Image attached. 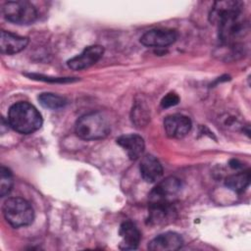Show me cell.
I'll list each match as a JSON object with an SVG mask.
<instances>
[{
    "instance_id": "obj_13",
    "label": "cell",
    "mask_w": 251,
    "mask_h": 251,
    "mask_svg": "<svg viewBox=\"0 0 251 251\" xmlns=\"http://www.w3.org/2000/svg\"><path fill=\"white\" fill-rule=\"evenodd\" d=\"M117 143L126 152L130 160L139 158L145 148L143 138L138 134H125L117 138Z\"/></svg>"
},
{
    "instance_id": "obj_19",
    "label": "cell",
    "mask_w": 251,
    "mask_h": 251,
    "mask_svg": "<svg viewBox=\"0 0 251 251\" xmlns=\"http://www.w3.org/2000/svg\"><path fill=\"white\" fill-rule=\"evenodd\" d=\"M178 102H179L178 95L174 92H170L166 96L163 97V99L161 101V106L163 108H169V107L176 105Z\"/></svg>"
},
{
    "instance_id": "obj_3",
    "label": "cell",
    "mask_w": 251,
    "mask_h": 251,
    "mask_svg": "<svg viewBox=\"0 0 251 251\" xmlns=\"http://www.w3.org/2000/svg\"><path fill=\"white\" fill-rule=\"evenodd\" d=\"M75 129L76 135L83 140H98L109 134L111 126L103 113L91 112L76 121Z\"/></svg>"
},
{
    "instance_id": "obj_1",
    "label": "cell",
    "mask_w": 251,
    "mask_h": 251,
    "mask_svg": "<svg viewBox=\"0 0 251 251\" xmlns=\"http://www.w3.org/2000/svg\"><path fill=\"white\" fill-rule=\"evenodd\" d=\"M210 21L218 25L219 37L228 45H236L248 33V23L238 1H218L210 12Z\"/></svg>"
},
{
    "instance_id": "obj_10",
    "label": "cell",
    "mask_w": 251,
    "mask_h": 251,
    "mask_svg": "<svg viewBox=\"0 0 251 251\" xmlns=\"http://www.w3.org/2000/svg\"><path fill=\"white\" fill-rule=\"evenodd\" d=\"M182 245L183 239L178 233L167 231L153 238L148 244V249L151 251H175L180 249Z\"/></svg>"
},
{
    "instance_id": "obj_20",
    "label": "cell",
    "mask_w": 251,
    "mask_h": 251,
    "mask_svg": "<svg viewBox=\"0 0 251 251\" xmlns=\"http://www.w3.org/2000/svg\"><path fill=\"white\" fill-rule=\"evenodd\" d=\"M230 167L233 168V169H238V168H241V164H238V161L237 160H231L230 161Z\"/></svg>"
},
{
    "instance_id": "obj_12",
    "label": "cell",
    "mask_w": 251,
    "mask_h": 251,
    "mask_svg": "<svg viewBox=\"0 0 251 251\" xmlns=\"http://www.w3.org/2000/svg\"><path fill=\"white\" fill-rule=\"evenodd\" d=\"M28 43V39L9 31L2 30L0 35V49L2 54L14 55L24 50Z\"/></svg>"
},
{
    "instance_id": "obj_18",
    "label": "cell",
    "mask_w": 251,
    "mask_h": 251,
    "mask_svg": "<svg viewBox=\"0 0 251 251\" xmlns=\"http://www.w3.org/2000/svg\"><path fill=\"white\" fill-rule=\"evenodd\" d=\"M131 120H132V123H134L138 126H142L146 125L149 120L147 109L140 104L136 105L134 108H132Z\"/></svg>"
},
{
    "instance_id": "obj_6",
    "label": "cell",
    "mask_w": 251,
    "mask_h": 251,
    "mask_svg": "<svg viewBox=\"0 0 251 251\" xmlns=\"http://www.w3.org/2000/svg\"><path fill=\"white\" fill-rule=\"evenodd\" d=\"M181 189V181L170 176L160 181L149 194V205H171Z\"/></svg>"
},
{
    "instance_id": "obj_8",
    "label": "cell",
    "mask_w": 251,
    "mask_h": 251,
    "mask_svg": "<svg viewBox=\"0 0 251 251\" xmlns=\"http://www.w3.org/2000/svg\"><path fill=\"white\" fill-rule=\"evenodd\" d=\"M191 120L181 114H174L164 120L166 134L171 138H182L191 129Z\"/></svg>"
},
{
    "instance_id": "obj_16",
    "label": "cell",
    "mask_w": 251,
    "mask_h": 251,
    "mask_svg": "<svg viewBox=\"0 0 251 251\" xmlns=\"http://www.w3.org/2000/svg\"><path fill=\"white\" fill-rule=\"evenodd\" d=\"M38 101L44 108L51 110L62 109L67 104V100L64 97L49 92L41 93L38 96Z\"/></svg>"
},
{
    "instance_id": "obj_14",
    "label": "cell",
    "mask_w": 251,
    "mask_h": 251,
    "mask_svg": "<svg viewBox=\"0 0 251 251\" xmlns=\"http://www.w3.org/2000/svg\"><path fill=\"white\" fill-rule=\"evenodd\" d=\"M140 175L147 182H155L163 176V167L159 160L152 155H146L140 162Z\"/></svg>"
},
{
    "instance_id": "obj_15",
    "label": "cell",
    "mask_w": 251,
    "mask_h": 251,
    "mask_svg": "<svg viewBox=\"0 0 251 251\" xmlns=\"http://www.w3.org/2000/svg\"><path fill=\"white\" fill-rule=\"evenodd\" d=\"M250 179H251L250 171L246 170V171L238 172L236 174L228 176L225 180V185L227 188L231 189L232 191L240 193L248 187L250 183Z\"/></svg>"
},
{
    "instance_id": "obj_2",
    "label": "cell",
    "mask_w": 251,
    "mask_h": 251,
    "mask_svg": "<svg viewBox=\"0 0 251 251\" xmlns=\"http://www.w3.org/2000/svg\"><path fill=\"white\" fill-rule=\"evenodd\" d=\"M8 123L17 132L28 134L40 128L42 117L33 105L27 102H18L9 109Z\"/></svg>"
},
{
    "instance_id": "obj_11",
    "label": "cell",
    "mask_w": 251,
    "mask_h": 251,
    "mask_svg": "<svg viewBox=\"0 0 251 251\" xmlns=\"http://www.w3.org/2000/svg\"><path fill=\"white\" fill-rule=\"evenodd\" d=\"M119 232L122 237V241L120 243L121 249L133 250L138 247L141 239V232L132 222H124L121 225Z\"/></svg>"
},
{
    "instance_id": "obj_5",
    "label": "cell",
    "mask_w": 251,
    "mask_h": 251,
    "mask_svg": "<svg viewBox=\"0 0 251 251\" xmlns=\"http://www.w3.org/2000/svg\"><path fill=\"white\" fill-rule=\"evenodd\" d=\"M4 17L17 25L32 24L37 18L35 7L28 1H10L3 6Z\"/></svg>"
},
{
    "instance_id": "obj_7",
    "label": "cell",
    "mask_w": 251,
    "mask_h": 251,
    "mask_svg": "<svg viewBox=\"0 0 251 251\" xmlns=\"http://www.w3.org/2000/svg\"><path fill=\"white\" fill-rule=\"evenodd\" d=\"M104 48L101 45H91L83 49V51L68 61V67L74 71L87 69L96 64L102 57Z\"/></svg>"
},
{
    "instance_id": "obj_17",
    "label": "cell",
    "mask_w": 251,
    "mask_h": 251,
    "mask_svg": "<svg viewBox=\"0 0 251 251\" xmlns=\"http://www.w3.org/2000/svg\"><path fill=\"white\" fill-rule=\"evenodd\" d=\"M13 187V176L10 170L4 166L1 167L0 176V196L4 197L10 193Z\"/></svg>"
},
{
    "instance_id": "obj_4",
    "label": "cell",
    "mask_w": 251,
    "mask_h": 251,
    "mask_svg": "<svg viewBox=\"0 0 251 251\" xmlns=\"http://www.w3.org/2000/svg\"><path fill=\"white\" fill-rule=\"evenodd\" d=\"M5 220L13 227H22L30 225L34 219L31 205L20 197L8 198L2 207Z\"/></svg>"
},
{
    "instance_id": "obj_9",
    "label": "cell",
    "mask_w": 251,
    "mask_h": 251,
    "mask_svg": "<svg viewBox=\"0 0 251 251\" xmlns=\"http://www.w3.org/2000/svg\"><path fill=\"white\" fill-rule=\"evenodd\" d=\"M176 39V32L168 28H154L146 31L140 38V42L148 47H166Z\"/></svg>"
}]
</instances>
